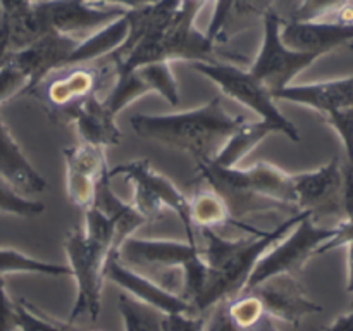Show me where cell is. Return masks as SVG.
<instances>
[{
  "mask_svg": "<svg viewBox=\"0 0 353 331\" xmlns=\"http://www.w3.org/2000/svg\"><path fill=\"white\" fill-rule=\"evenodd\" d=\"M310 214L286 217L269 231L250 230L248 237L223 238L216 231L200 230L205 245H200L207 265V278L199 297L192 302L193 316H207L210 310L243 292L257 262L281 241L300 221Z\"/></svg>",
  "mask_w": 353,
  "mask_h": 331,
  "instance_id": "cell-1",
  "label": "cell"
},
{
  "mask_svg": "<svg viewBox=\"0 0 353 331\" xmlns=\"http://www.w3.org/2000/svg\"><path fill=\"white\" fill-rule=\"evenodd\" d=\"M247 119L228 112L219 97L193 110L176 114H134L130 124L137 134L186 152L196 164L212 162Z\"/></svg>",
  "mask_w": 353,
  "mask_h": 331,
  "instance_id": "cell-2",
  "label": "cell"
},
{
  "mask_svg": "<svg viewBox=\"0 0 353 331\" xmlns=\"http://www.w3.org/2000/svg\"><path fill=\"white\" fill-rule=\"evenodd\" d=\"M202 185L212 188L226 203L236 226L248 230L241 219L252 214L286 212L288 217L299 212L293 192V174L269 162H257L250 168H223L214 162L196 164Z\"/></svg>",
  "mask_w": 353,
  "mask_h": 331,
  "instance_id": "cell-3",
  "label": "cell"
},
{
  "mask_svg": "<svg viewBox=\"0 0 353 331\" xmlns=\"http://www.w3.org/2000/svg\"><path fill=\"white\" fill-rule=\"evenodd\" d=\"M121 262L128 268L150 274H169L183 272V285L179 297L192 307L193 300L199 297L207 278V265L202 257L200 245H190L188 241L174 240H150V238L130 237L117 248Z\"/></svg>",
  "mask_w": 353,
  "mask_h": 331,
  "instance_id": "cell-4",
  "label": "cell"
},
{
  "mask_svg": "<svg viewBox=\"0 0 353 331\" xmlns=\"http://www.w3.org/2000/svg\"><path fill=\"white\" fill-rule=\"evenodd\" d=\"M109 176L112 178H124L133 185V202L131 205L145 221H155L164 214V210L171 209L181 219L186 233V241L190 245H199L196 231L192 224L190 214V200L168 176L161 174L152 168L150 161L124 162L109 169Z\"/></svg>",
  "mask_w": 353,
  "mask_h": 331,
  "instance_id": "cell-5",
  "label": "cell"
},
{
  "mask_svg": "<svg viewBox=\"0 0 353 331\" xmlns=\"http://www.w3.org/2000/svg\"><path fill=\"white\" fill-rule=\"evenodd\" d=\"M64 250L71 276L76 281V299L69 314L68 326L78 323H97L102 309V290L105 281L103 269L110 248L97 243L86 237L81 228H76L65 237Z\"/></svg>",
  "mask_w": 353,
  "mask_h": 331,
  "instance_id": "cell-6",
  "label": "cell"
},
{
  "mask_svg": "<svg viewBox=\"0 0 353 331\" xmlns=\"http://www.w3.org/2000/svg\"><path fill=\"white\" fill-rule=\"evenodd\" d=\"M116 79V68L109 59L71 66L52 72L40 85L31 88L30 95L40 99L45 109L55 119H64L65 114L92 95H102L107 81Z\"/></svg>",
  "mask_w": 353,
  "mask_h": 331,
  "instance_id": "cell-7",
  "label": "cell"
},
{
  "mask_svg": "<svg viewBox=\"0 0 353 331\" xmlns=\"http://www.w3.org/2000/svg\"><path fill=\"white\" fill-rule=\"evenodd\" d=\"M196 72L216 83L223 93L240 102L241 106L254 110L261 121L272 133H281L286 138L299 143L300 131L292 121L283 116L276 107V100L271 92L262 83H259L247 69H240L228 62H216V64H192Z\"/></svg>",
  "mask_w": 353,
  "mask_h": 331,
  "instance_id": "cell-8",
  "label": "cell"
},
{
  "mask_svg": "<svg viewBox=\"0 0 353 331\" xmlns=\"http://www.w3.org/2000/svg\"><path fill=\"white\" fill-rule=\"evenodd\" d=\"M334 234V228H324L305 216L281 241L274 245L252 271L243 292L276 276H296L317 250ZM241 292V293H243Z\"/></svg>",
  "mask_w": 353,
  "mask_h": 331,
  "instance_id": "cell-9",
  "label": "cell"
},
{
  "mask_svg": "<svg viewBox=\"0 0 353 331\" xmlns=\"http://www.w3.org/2000/svg\"><path fill=\"white\" fill-rule=\"evenodd\" d=\"M264 38H262V47L259 50L257 57L247 69L259 83L265 86L271 92L286 88L292 85L293 79L305 71L310 64L319 59V55L302 54V52L290 50L281 41V24L283 17L276 12L274 7L265 12L264 19Z\"/></svg>",
  "mask_w": 353,
  "mask_h": 331,
  "instance_id": "cell-10",
  "label": "cell"
},
{
  "mask_svg": "<svg viewBox=\"0 0 353 331\" xmlns=\"http://www.w3.org/2000/svg\"><path fill=\"white\" fill-rule=\"evenodd\" d=\"M48 33L81 37L99 31L130 10L131 3L112 2H37ZM92 34V33H90Z\"/></svg>",
  "mask_w": 353,
  "mask_h": 331,
  "instance_id": "cell-11",
  "label": "cell"
},
{
  "mask_svg": "<svg viewBox=\"0 0 353 331\" xmlns=\"http://www.w3.org/2000/svg\"><path fill=\"white\" fill-rule=\"evenodd\" d=\"M293 192L299 212L316 221L324 216H341L343 221V168L334 157L316 171L293 174Z\"/></svg>",
  "mask_w": 353,
  "mask_h": 331,
  "instance_id": "cell-12",
  "label": "cell"
},
{
  "mask_svg": "<svg viewBox=\"0 0 353 331\" xmlns=\"http://www.w3.org/2000/svg\"><path fill=\"white\" fill-rule=\"evenodd\" d=\"M103 276L109 281L116 283L119 288L126 290L124 293H128L133 299L140 300L145 305L154 307L155 310H159L164 316H171V314H192L190 303L185 302L178 293L169 292L161 283L154 281L148 276L141 274V272L134 271V269L123 264L119 255H117V248L110 250L109 255H107Z\"/></svg>",
  "mask_w": 353,
  "mask_h": 331,
  "instance_id": "cell-13",
  "label": "cell"
},
{
  "mask_svg": "<svg viewBox=\"0 0 353 331\" xmlns=\"http://www.w3.org/2000/svg\"><path fill=\"white\" fill-rule=\"evenodd\" d=\"M65 193L69 202L85 212L93 205L97 185L109 171L105 150L93 145L79 143L64 148Z\"/></svg>",
  "mask_w": 353,
  "mask_h": 331,
  "instance_id": "cell-14",
  "label": "cell"
},
{
  "mask_svg": "<svg viewBox=\"0 0 353 331\" xmlns=\"http://www.w3.org/2000/svg\"><path fill=\"white\" fill-rule=\"evenodd\" d=\"M248 292L261 300L264 314L272 321L299 324L305 316L323 310L307 297L296 276H276Z\"/></svg>",
  "mask_w": 353,
  "mask_h": 331,
  "instance_id": "cell-15",
  "label": "cell"
},
{
  "mask_svg": "<svg viewBox=\"0 0 353 331\" xmlns=\"http://www.w3.org/2000/svg\"><path fill=\"white\" fill-rule=\"evenodd\" d=\"M86 38V37H85ZM83 38L68 37V34L48 33L41 40L28 47L26 50L12 55V61L26 72L30 78V90L40 85L52 72L69 68L72 54L79 47ZM28 90V92H30Z\"/></svg>",
  "mask_w": 353,
  "mask_h": 331,
  "instance_id": "cell-16",
  "label": "cell"
},
{
  "mask_svg": "<svg viewBox=\"0 0 353 331\" xmlns=\"http://www.w3.org/2000/svg\"><path fill=\"white\" fill-rule=\"evenodd\" d=\"M281 41L286 48L302 54L324 55L353 41V24L283 19Z\"/></svg>",
  "mask_w": 353,
  "mask_h": 331,
  "instance_id": "cell-17",
  "label": "cell"
},
{
  "mask_svg": "<svg viewBox=\"0 0 353 331\" xmlns=\"http://www.w3.org/2000/svg\"><path fill=\"white\" fill-rule=\"evenodd\" d=\"M62 121H71L78 130L81 143L105 150L123 141V131L116 124V114L105 106L102 95H92L69 110Z\"/></svg>",
  "mask_w": 353,
  "mask_h": 331,
  "instance_id": "cell-18",
  "label": "cell"
},
{
  "mask_svg": "<svg viewBox=\"0 0 353 331\" xmlns=\"http://www.w3.org/2000/svg\"><path fill=\"white\" fill-rule=\"evenodd\" d=\"M272 99L312 107L324 116L336 110L353 109V76L333 81L290 85L272 93Z\"/></svg>",
  "mask_w": 353,
  "mask_h": 331,
  "instance_id": "cell-19",
  "label": "cell"
},
{
  "mask_svg": "<svg viewBox=\"0 0 353 331\" xmlns=\"http://www.w3.org/2000/svg\"><path fill=\"white\" fill-rule=\"evenodd\" d=\"M0 176L19 193H41L47 188L45 178L28 161L2 121H0Z\"/></svg>",
  "mask_w": 353,
  "mask_h": 331,
  "instance_id": "cell-20",
  "label": "cell"
},
{
  "mask_svg": "<svg viewBox=\"0 0 353 331\" xmlns=\"http://www.w3.org/2000/svg\"><path fill=\"white\" fill-rule=\"evenodd\" d=\"M7 37H9L10 55L26 50L33 43L48 34L43 17L37 2H0Z\"/></svg>",
  "mask_w": 353,
  "mask_h": 331,
  "instance_id": "cell-21",
  "label": "cell"
},
{
  "mask_svg": "<svg viewBox=\"0 0 353 331\" xmlns=\"http://www.w3.org/2000/svg\"><path fill=\"white\" fill-rule=\"evenodd\" d=\"M272 3L265 2H219L216 3V12L205 31L214 43H224L230 37L247 30L252 24L264 19L265 12Z\"/></svg>",
  "mask_w": 353,
  "mask_h": 331,
  "instance_id": "cell-22",
  "label": "cell"
},
{
  "mask_svg": "<svg viewBox=\"0 0 353 331\" xmlns=\"http://www.w3.org/2000/svg\"><path fill=\"white\" fill-rule=\"evenodd\" d=\"M92 207H97V209L114 224L119 245L123 243L126 238L134 237V231L147 223V221L137 212V209H134L131 203L123 202V200L112 192L109 171L102 176V179H100L99 185H97L95 202H93Z\"/></svg>",
  "mask_w": 353,
  "mask_h": 331,
  "instance_id": "cell-23",
  "label": "cell"
},
{
  "mask_svg": "<svg viewBox=\"0 0 353 331\" xmlns=\"http://www.w3.org/2000/svg\"><path fill=\"white\" fill-rule=\"evenodd\" d=\"M188 200L192 224L195 231H216L219 228L228 226V224H234L224 200L207 185L200 183V186H196L195 192H193V195Z\"/></svg>",
  "mask_w": 353,
  "mask_h": 331,
  "instance_id": "cell-24",
  "label": "cell"
},
{
  "mask_svg": "<svg viewBox=\"0 0 353 331\" xmlns=\"http://www.w3.org/2000/svg\"><path fill=\"white\" fill-rule=\"evenodd\" d=\"M271 128L265 126L262 121L255 123H245L233 137L228 140L221 154L214 159V164L223 166V168H234L252 148L257 143H261L268 134H271Z\"/></svg>",
  "mask_w": 353,
  "mask_h": 331,
  "instance_id": "cell-25",
  "label": "cell"
},
{
  "mask_svg": "<svg viewBox=\"0 0 353 331\" xmlns=\"http://www.w3.org/2000/svg\"><path fill=\"white\" fill-rule=\"evenodd\" d=\"M117 309L126 331H164V314L128 293L117 295Z\"/></svg>",
  "mask_w": 353,
  "mask_h": 331,
  "instance_id": "cell-26",
  "label": "cell"
},
{
  "mask_svg": "<svg viewBox=\"0 0 353 331\" xmlns=\"http://www.w3.org/2000/svg\"><path fill=\"white\" fill-rule=\"evenodd\" d=\"M10 272H31V274L55 276V278L71 276L69 265L38 261L14 248H0V276L3 278V274H10Z\"/></svg>",
  "mask_w": 353,
  "mask_h": 331,
  "instance_id": "cell-27",
  "label": "cell"
},
{
  "mask_svg": "<svg viewBox=\"0 0 353 331\" xmlns=\"http://www.w3.org/2000/svg\"><path fill=\"white\" fill-rule=\"evenodd\" d=\"M138 78L145 83L148 92H157L168 100L171 106H179L178 83L171 71V66L168 62H154V64H145L141 68L134 69Z\"/></svg>",
  "mask_w": 353,
  "mask_h": 331,
  "instance_id": "cell-28",
  "label": "cell"
},
{
  "mask_svg": "<svg viewBox=\"0 0 353 331\" xmlns=\"http://www.w3.org/2000/svg\"><path fill=\"white\" fill-rule=\"evenodd\" d=\"M223 303L224 307H226L228 314H230L231 321H233L241 331H252L259 323H261L262 317H265L261 300L250 292L240 293L238 297L226 300V302Z\"/></svg>",
  "mask_w": 353,
  "mask_h": 331,
  "instance_id": "cell-29",
  "label": "cell"
},
{
  "mask_svg": "<svg viewBox=\"0 0 353 331\" xmlns=\"http://www.w3.org/2000/svg\"><path fill=\"white\" fill-rule=\"evenodd\" d=\"M43 210V203L21 195L9 181H6L0 176V212L21 217H33L41 214Z\"/></svg>",
  "mask_w": 353,
  "mask_h": 331,
  "instance_id": "cell-30",
  "label": "cell"
},
{
  "mask_svg": "<svg viewBox=\"0 0 353 331\" xmlns=\"http://www.w3.org/2000/svg\"><path fill=\"white\" fill-rule=\"evenodd\" d=\"M16 328L17 331H72L68 324L62 326L47 316H41L40 310L24 300L16 302Z\"/></svg>",
  "mask_w": 353,
  "mask_h": 331,
  "instance_id": "cell-31",
  "label": "cell"
},
{
  "mask_svg": "<svg viewBox=\"0 0 353 331\" xmlns=\"http://www.w3.org/2000/svg\"><path fill=\"white\" fill-rule=\"evenodd\" d=\"M30 86V78L12 59L0 68V103L21 93H28Z\"/></svg>",
  "mask_w": 353,
  "mask_h": 331,
  "instance_id": "cell-32",
  "label": "cell"
},
{
  "mask_svg": "<svg viewBox=\"0 0 353 331\" xmlns=\"http://www.w3.org/2000/svg\"><path fill=\"white\" fill-rule=\"evenodd\" d=\"M326 121L336 130L347 152V164L353 168V109L326 114Z\"/></svg>",
  "mask_w": 353,
  "mask_h": 331,
  "instance_id": "cell-33",
  "label": "cell"
},
{
  "mask_svg": "<svg viewBox=\"0 0 353 331\" xmlns=\"http://www.w3.org/2000/svg\"><path fill=\"white\" fill-rule=\"evenodd\" d=\"M205 316L193 314H171L164 316V331H203Z\"/></svg>",
  "mask_w": 353,
  "mask_h": 331,
  "instance_id": "cell-34",
  "label": "cell"
},
{
  "mask_svg": "<svg viewBox=\"0 0 353 331\" xmlns=\"http://www.w3.org/2000/svg\"><path fill=\"white\" fill-rule=\"evenodd\" d=\"M0 331H17L16 328V302L7 295L6 283L0 276Z\"/></svg>",
  "mask_w": 353,
  "mask_h": 331,
  "instance_id": "cell-35",
  "label": "cell"
},
{
  "mask_svg": "<svg viewBox=\"0 0 353 331\" xmlns=\"http://www.w3.org/2000/svg\"><path fill=\"white\" fill-rule=\"evenodd\" d=\"M203 331H241L236 324L231 321L224 303H219L212 309V316L209 321H205Z\"/></svg>",
  "mask_w": 353,
  "mask_h": 331,
  "instance_id": "cell-36",
  "label": "cell"
},
{
  "mask_svg": "<svg viewBox=\"0 0 353 331\" xmlns=\"http://www.w3.org/2000/svg\"><path fill=\"white\" fill-rule=\"evenodd\" d=\"M10 57H12V55H10V48H9V37H7L6 21H3L2 7H0V68H2Z\"/></svg>",
  "mask_w": 353,
  "mask_h": 331,
  "instance_id": "cell-37",
  "label": "cell"
},
{
  "mask_svg": "<svg viewBox=\"0 0 353 331\" xmlns=\"http://www.w3.org/2000/svg\"><path fill=\"white\" fill-rule=\"evenodd\" d=\"M327 331H353V310L348 314L338 317L336 321H333Z\"/></svg>",
  "mask_w": 353,
  "mask_h": 331,
  "instance_id": "cell-38",
  "label": "cell"
},
{
  "mask_svg": "<svg viewBox=\"0 0 353 331\" xmlns=\"http://www.w3.org/2000/svg\"><path fill=\"white\" fill-rule=\"evenodd\" d=\"M347 262H348V283H347V290L348 293L353 295V240L350 243H347Z\"/></svg>",
  "mask_w": 353,
  "mask_h": 331,
  "instance_id": "cell-39",
  "label": "cell"
},
{
  "mask_svg": "<svg viewBox=\"0 0 353 331\" xmlns=\"http://www.w3.org/2000/svg\"><path fill=\"white\" fill-rule=\"evenodd\" d=\"M252 331H279V330H278V328H276L274 321L269 319V317L265 316V317H262L261 323H259L257 326H255Z\"/></svg>",
  "mask_w": 353,
  "mask_h": 331,
  "instance_id": "cell-40",
  "label": "cell"
}]
</instances>
